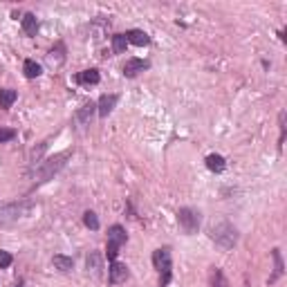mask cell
I'll return each mask as SVG.
<instances>
[{"mask_svg":"<svg viewBox=\"0 0 287 287\" xmlns=\"http://www.w3.org/2000/svg\"><path fill=\"white\" fill-rule=\"evenodd\" d=\"M209 236H211L213 242H215L218 247H222V249H234V247L238 245V229H236L231 222L213 224Z\"/></svg>","mask_w":287,"mask_h":287,"instance_id":"cell-1","label":"cell"},{"mask_svg":"<svg viewBox=\"0 0 287 287\" xmlns=\"http://www.w3.org/2000/svg\"><path fill=\"white\" fill-rule=\"evenodd\" d=\"M29 211H32V202H29V200H21V202H9V204H5V207H0V227L14 224L16 220L25 218Z\"/></svg>","mask_w":287,"mask_h":287,"instance_id":"cell-2","label":"cell"},{"mask_svg":"<svg viewBox=\"0 0 287 287\" xmlns=\"http://www.w3.org/2000/svg\"><path fill=\"white\" fill-rule=\"evenodd\" d=\"M70 155H72V153H70V150H65V153H59V155H54V157H49V160L43 162V164L38 166V182H36V184H43V182L52 180V177L65 166V160H68Z\"/></svg>","mask_w":287,"mask_h":287,"instance_id":"cell-3","label":"cell"},{"mask_svg":"<svg viewBox=\"0 0 287 287\" xmlns=\"http://www.w3.org/2000/svg\"><path fill=\"white\" fill-rule=\"evenodd\" d=\"M153 265L155 269L160 271V287H166L170 283V267H173L168 247H162V249L153 251Z\"/></svg>","mask_w":287,"mask_h":287,"instance_id":"cell-4","label":"cell"},{"mask_svg":"<svg viewBox=\"0 0 287 287\" xmlns=\"http://www.w3.org/2000/svg\"><path fill=\"white\" fill-rule=\"evenodd\" d=\"M177 222H180L184 234L193 236V234H197L202 218H200V211H195V209H191V207H184L177 211Z\"/></svg>","mask_w":287,"mask_h":287,"instance_id":"cell-5","label":"cell"},{"mask_svg":"<svg viewBox=\"0 0 287 287\" xmlns=\"http://www.w3.org/2000/svg\"><path fill=\"white\" fill-rule=\"evenodd\" d=\"M128 276H130V271H128V267L123 263L117 261L110 263V269H108V283L110 285H121V283L128 281Z\"/></svg>","mask_w":287,"mask_h":287,"instance_id":"cell-6","label":"cell"},{"mask_svg":"<svg viewBox=\"0 0 287 287\" xmlns=\"http://www.w3.org/2000/svg\"><path fill=\"white\" fill-rule=\"evenodd\" d=\"M128 242V234L126 229L121 227V224H112L110 229H108V245L106 247H112V249H119L121 245H126Z\"/></svg>","mask_w":287,"mask_h":287,"instance_id":"cell-7","label":"cell"},{"mask_svg":"<svg viewBox=\"0 0 287 287\" xmlns=\"http://www.w3.org/2000/svg\"><path fill=\"white\" fill-rule=\"evenodd\" d=\"M65 52H68V49H65L63 43H56V45H54V48L45 54V61H48L49 68H54V70L61 68V65L65 63V59H68V54H65Z\"/></svg>","mask_w":287,"mask_h":287,"instance_id":"cell-8","label":"cell"},{"mask_svg":"<svg viewBox=\"0 0 287 287\" xmlns=\"http://www.w3.org/2000/svg\"><path fill=\"white\" fill-rule=\"evenodd\" d=\"M150 63L148 61H142V59H130L126 61V65H123V76H128V79H133V76H137L139 72H144V70H148Z\"/></svg>","mask_w":287,"mask_h":287,"instance_id":"cell-9","label":"cell"},{"mask_svg":"<svg viewBox=\"0 0 287 287\" xmlns=\"http://www.w3.org/2000/svg\"><path fill=\"white\" fill-rule=\"evenodd\" d=\"M117 101H119L117 95H103L101 99H99V103H96V112H99V117H108V115L115 110Z\"/></svg>","mask_w":287,"mask_h":287,"instance_id":"cell-10","label":"cell"},{"mask_svg":"<svg viewBox=\"0 0 287 287\" xmlns=\"http://www.w3.org/2000/svg\"><path fill=\"white\" fill-rule=\"evenodd\" d=\"M126 38H128V43H133L137 48H144V45L150 43V36L146 32H142V29H130V32H126Z\"/></svg>","mask_w":287,"mask_h":287,"instance_id":"cell-11","label":"cell"},{"mask_svg":"<svg viewBox=\"0 0 287 287\" xmlns=\"http://www.w3.org/2000/svg\"><path fill=\"white\" fill-rule=\"evenodd\" d=\"M96 112V103H85L83 108H79V112H76V121L83 123V126H88V123L92 121V115Z\"/></svg>","mask_w":287,"mask_h":287,"instance_id":"cell-12","label":"cell"},{"mask_svg":"<svg viewBox=\"0 0 287 287\" xmlns=\"http://www.w3.org/2000/svg\"><path fill=\"white\" fill-rule=\"evenodd\" d=\"M76 81L83 85H96L99 81H101V76H99V70L90 68V70H83L79 76H76Z\"/></svg>","mask_w":287,"mask_h":287,"instance_id":"cell-13","label":"cell"},{"mask_svg":"<svg viewBox=\"0 0 287 287\" xmlns=\"http://www.w3.org/2000/svg\"><path fill=\"white\" fill-rule=\"evenodd\" d=\"M207 168L211 170V173H222L224 168H227V162H224L222 155H209L207 157Z\"/></svg>","mask_w":287,"mask_h":287,"instance_id":"cell-14","label":"cell"},{"mask_svg":"<svg viewBox=\"0 0 287 287\" xmlns=\"http://www.w3.org/2000/svg\"><path fill=\"white\" fill-rule=\"evenodd\" d=\"M52 265H54V269H59V271H72V267H74V261H72L70 256L56 254L52 258Z\"/></svg>","mask_w":287,"mask_h":287,"instance_id":"cell-15","label":"cell"},{"mask_svg":"<svg viewBox=\"0 0 287 287\" xmlns=\"http://www.w3.org/2000/svg\"><path fill=\"white\" fill-rule=\"evenodd\" d=\"M271 258H274V276L269 278V283H276L278 278L283 276V271H285V267H283V258H281V249H271Z\"/></svg>","mask_w":287,"mask_h":287,"instance_id":"cell-16","label":"cell"},{"mask_svg":"<svg viewBox=\"0 0 287 287\" xmlns=\"http://www.w3.org/2000/svg\"><path fill=\"white\" fill-rule=\"evenodd\" d=\"M18 99V92L11 90V88H5V90H0V108L7 110V108L14 106V101Z\"/></svg>","mask_w":287,"mask_h":287,"instance_id":"cell-17","label":"cell"},{"mask_svg":"<svg viewBox=\"0 0 287 287\" xmlns=\"http://www.w3.org/2000/svg\"><path fill=\"white\" fill-rule=\"evenodd\" d=\"M23 32L27 34V36H36L38 32V21L34 14H25L23 16Z\"/></svg>","mask_w":287,"mask_h":287,"instance_id":"cell-18","label":"cell"},{"mask_svg":"<svg viewBox=\"0 0 287 287\" xmlns=\"http://www.w3.org/2000/svg\"><path fill=\"white\" fill-rule=\"evenodd\" d=\"M23 72H25L27 79H36V76H41V65L34 59H27L25 63H23Z\"/></svg>","mask_w":287,"mask_h":287,"instance_id":"cell-19","label":"cell"},{"mask_svg":"<svg viewBox=\"0 0 287 287\" xmlns=\"http://www.w3.org/2000/svg\"><path fill=\"white\" fill-rule=\"evenodd\" d=\"M88 271H92L95 276L101 274V256L96 254V251H92V254L88 256Z\"/></svg>","mask_w":287,"mask_h":287,"instance_id":"cell-20","label":"cell"},{"mask_svg":"<svg viewBox=\"0 0 287 287\" xmlns=\"http://www.w3.org/2000/svg\"><path fill=\"white\" fill-rule=\"evenodd\" d=\"M126 45H128L126 34H115V36H112V52L115 54H121L123 49H126Z\"/></svg>","mask_w":287,"mask_h":287,"instance_id":"cell-21","label":"cell"},{"mask_svg":"<svg viewBox=\"0 0 287 287\" xmlns=\"http://www.w3.org/2000/svg\"><path fill=\"white\" fill-rule=\"evenodd\" d=\"M83 224L88 229H92V231H96V229H99V218H96V213L95 211H85L83 213Z\"/></svg>","mask_w":287,"mask_h":287,"instance_id":"cell-22","label":"cell"},{"mask_svg":"<svg viewBox=\"0 0 287 287\" xmlns=\"http://www.w3.org/2000/svg\"><path fill=\"white\" fill-rule=\"evenodd\" d=\"M14 137H16V130H14V128H0V144L11 142Z\"/></svg>","mask_w":287,"mask_h":287,"instance_id":"cell-23","label":"cell"},{"mask_svg":"<svg viewBox=\"0 0 287 287\" xmlns=\"http://www.w3.org/2000/svg\"><path fill=\"white\" fill-rule=\"evenodd\" d=\"M11 263H14V258H11L9 251H2V249H0V269H7Z\"/></svg>","mask_w":287,"mask_h":287,"instance_id":"cell-24","label":"cell"},{"mask_svg":"<svg viewBox=\"0 0 287 287\" xmlns=\"http://www.w3.org/2000/svg\"><path fill=\"white\" fill-rule=\"evenodd\" d=\"M18 287H21V285H18Z\"/></svg>","mask_w":287,"mask_h":287,"instance_id":"cell-25","label":"cell"}]
</instances>
